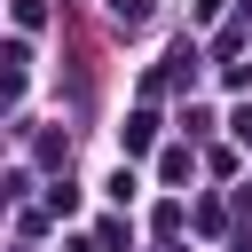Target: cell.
I'll return each instance as SVG.
<instances>
[{
	"label": "cell",
	"mask_w": 252,
	"mask_h": 252,
	"mask_svg": "<svg viewBox=\"0 0 252 252\" xmlns=\"http://www.w3.org/2000/svg\"><path fill=\"white\" fill-rule=\"evenodd\" d=\"M110 16H126V24H142V16H150V0H110Z\"/></svg>",
	"instance_id": "6da1fadb"
},
{
	"label": "cell",
	"mask_w": 252,
	"mask_h": 252,
	"mask_svg": "<svg viewBox=\"0 0 252 252\" xmlns=\"http://www.w3.org/2000/svg\"><path fill=\"white\" fill-rule=\"evenodd\" d=\"M236 142H244V150H252V110H236Z\"/></svg>",
	"instance_id": "7a4b0ae2"
}]
</instances>
